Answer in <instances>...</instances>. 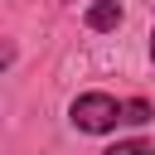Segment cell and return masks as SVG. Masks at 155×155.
I'll return each instance as SVG.
<instances>
[{"label": "cell", "instance_id": "1", "mask_svg": "<svg viewBox=\"0 0 155 155\" xmlns=\"http://www.w3.org/2000/svg\"><path fill=\"white\" fill-rule=\"evenodd\" d=\"M68 116H73L78 131H87V136H107V131H116V126L126 121V102H116L111 92H82V97H73Z\"/></svg>", "mask_w": 155, "mask_h": 155}, {"label": "cell", "instance_id": "2", "mask_svg": "<svg viewBox=\"0 0 155 155\" xmlns=\"http://www.w3.org/2000/svg\"><path fill=\"white\" fill-rule=\"evenodd\" d=\"M121 24V5L116 0H92L87 5V29L92 34H107V29H116Z\"/></svg>", "mask_w": 155, "mask_h": 155}, {"label": "cell", "instance_id": "3", "mask_svg": "<svg viewBox=\"0 0 155 155\" xmlns=\"http://www.w3.org/2000/svg\"><path fill=\"white\" fill-rule=\"evenodd\" d=\"M140 121H150V102H126V126H140Z\"/></svg>", "mask_w": 155, "mask_h": 155}, {"label": "cell", "instance_id": "4", "mask_svg": "<svg viewBox=\"0 0 155 155\" xmlns=\"http://www.w3.org/2000/svg\"><path fill=\"white\" fill-rule=\"evenodd\" d=\"M102 155H150V150H145L140 140H116V145H107Z\"/></svg>", "mask_w": 155, "mask_h": 155}, {"label": "cell", "instance_id": "5", "mask_svg": "<svg viewBox=\"0 0 155 155\" xmlns=\"http://www.w3.org/2000/svg\"><path fill=\"white\" fill-rule=\"evenodd\" d=\"M150 58H155V29H150Z\"/></svg>", "mask_w": 155, "mask_h": 155}, {"label": "cell", "instance_id": "6", "mask_svg": "<svg viewBox=\"0 0 155 155\" xmlns=\"http://www.w3.org/2000/svg\"><path fill=\"white\" fill-rule=\"evenodd\" d=\"M150 155H155V150H150Z\"/></svg>", "mask_w": 155, "mask_h": 155}]
</instances>
